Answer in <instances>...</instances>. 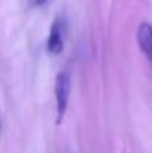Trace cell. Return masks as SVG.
I'll return each instance as SVG.
<instances>
[{
    "mask_svg": "<svg viewBox=\"0 0 152 153\" xmlns=\"http://www.w3.org/2000/svg\"><path fill=\"white\" fill-rule=\"evenodd\" d=\"M70 97V76L67 71H60L55 77V102H57V123H61L67 110Z\"/></svg>",
    "mask_w": 152,
    "mask_h": 153,
    "instance_id": "6da1fadb",
    "label": "cell"
},
{
    "mask_svg": "<svg viewBox=\"0 0 152 153\" xmlns=\"http://www.w3.org/2000/svg\"><path fill=\"white\" fill-rule=\"evenodd\" d=\"M46 49L52 55H58L64 49V22L61 18H55L51 25Z\"/></svg>",
    "mask_w": 152,
    "mask_h": 153,
    "instance_id": "7a4b0ae2",
    "label": "cell"
},
{
    "mask_svg": "<svg viewBox=\"0 0 152 153\" xmlns=\"http://www.w3.org/2000/svg\"><path fill=\"white\" fill-rule=\"evenodd\" d=\"M137 43L152 65V24L142 22L137 28Z\"/></svg>",
    "mask_w": 152,
    "mask_h": 153,
    "instance_id": "3957f363",
    "label": "cell"
},
{
    "mask_svg": "<svg viewBox=\"0 0 152 153\" xmlns=\"http://www.w3.org/2000/svg\"><path fill=\"white\" fill-rule=\"evenodd\" d=\"M31 1H33L34 6H42V4H45L48 0H31Z\"/></svg>",
    "mask_w": 152,
    "mask_h": 153,
    "instance_id": "277c9868",
    "label": "cell"
}]
</instances>
